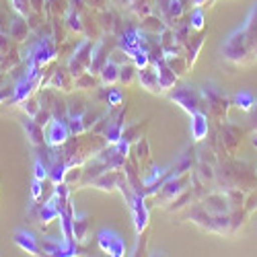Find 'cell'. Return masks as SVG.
Returning <instances> with one entry per match:
<instances>
[{
	"label": "cell",
	"instance_id": "6da1fadb",
	"mask_svg": "<svg viewBox=\"0 0 257 257\" xmlns=\"http://www.w3.org/2000/svg\"><path fill=\"white\" fill-rule=\"evenodd\" d=\"M249 46H251V41H249V35L243 29H237L228 39H226V44L222 48L224 52V58L230 60V62H241L245 60V56L249 54Z\"/></svg>",
	"mask_w": 257,
	"mask_h": 257
},
{
	"label": "cell",
	"instance_id": "7a4b0ae2",
	"mask_svg": "<svg viewBox=\"0 0 257 257\" xmlns=\"http://www.w3.org/2000/svg\"><path fill=\"white\" fill-rule=\"evenodd\" d=\"M93 52L95 50L91 46V41H87V39L74 50V54L68 62V70H70L72 76H80V74H84V70H89L91 60H93Z\"/></svg>",
	"mask_w": 257,
	"mask_h": 257
},
{
	"label": "cell",
	"instance_id": "3957f363",
	"mask_svg": "<svg viewBox=\"0 0 257 257\" xmlns=\"http://www.w3.org/2000/svg\"><path fill=\"white\" fill-rule=\"evenodd\" d=\"M70 136V130H68V121L66 119H60V117H54L48 125H46V144L48 146H62L64 142L68 140Z\"/></svg>",
	"mask_w": 257,
	"mask_h": 257
},
{
	"label": "cell",
	"instance_id": "277c9868",
	"mask_svg": "<svg viewBox=\"0 0 257 257\" xmlns=\"http://www.w3.org/2000/svg\"><path fill=\"white\" fill-rule=\"evenodd\" d=\"M171 99H173L175 103H179L187 113H194V111L200 109V95L191 87H181V89L173 91L171 93Z\"/></svg>",
	"mask_w": 257,
	"mask_h": 257
},
{
	"label": "cell",
	"instance_id": "5b68a950",
	"mask_svg": "<svg viewBox=\"0 0 257 257\" xmlns=\"http://www.w3.org/2000/svg\"><path fill=\"white\" fill-rule=\"evenodd\" d=\"M119 48H121L127 56H130V58H132L136 52H140V50H146V52H148V46H146V41H144V35H142L140 31H136V29L125 31V33L121 35Z\"/></svg>",
	"mask_w": 257,
	"mask_h": 257
},
{
	"label": "cell",
	"instance_id": "8992f818",
	"mask_svg": "<svg viewBox=\"0 0 257 257\" xmlns=\"http://www.w3.org/2000/svg\"><path fill=\"white\" fill-rule=\"evenodd\" d=\"M130 208H132V216H134V224H136V232H142L148 224V210L144 204L142 194H134L130 198Z\"/></svg>",
	"mask_w": 257,
	"mask_h": 257
},
{
	"label": "cell",
	"instance_id": "52a82bcc",
	"mask_svg": "<svg viewBox=\"0 0 257 257\" xmlns=\"http://www.w3.org/2000/svg\"><path fill=\"white\" fill-rule=\"evenodd\" d=\"M155 70H157V76H159V87H161V91H163V89H171V87H173V84L177 82V72L165 62V58H159V60L155 62Z\"/></svg>",
	"mask_w": 257,
	"mask_h": 257
},
{
	"label": "cell",
	"instance_id": "ba28073f",
	"mask_svg": "<svg viewBox=\"0 0 257 257\" xmlns=\"http://www.w3.org/2000/svg\"><path fill=\"white\" fill-rule=\"evenodd\" d=\"M56 58V50L48 44V41H41V44H37L33 50H31V60L37 64V66L44 68L48 62H52Z\"/></svg>",
	"mask_w": 257,
	"mask_h": 257
},
{
	"label": "cell",
	"instance_id": "9c48e42d",
	"mask_svg": "<svg viewBox=\"0 0 257 257\" xmlns=\"http://www.w3.org/2000/svg\"><path fill=\"white\" fill-rule=\"evenodd\" d=\"M23 127H25V132H27V138L33 146H41L46 142V132H44V125H39L33 117H27L23 119Z\"/></svg>",
	"mask_w": 257,
	"mask_h": 257
},
{
	"label": "cell",
	"instance_id": "30bf717a",
	"mask_svg": "<svg viewBox=\"0 0 257 257\" xmlns=\"http://www.w3.org/2000/svg\"><path fill=\"white\" fill-rule=\"evenodd\" d=\"M208 134V117L200 109L191 113V136L194 140H204Z\"/></svg>",
	"mask_w": 257,
	"mask_h": 257
},
{
	"label": "cell",
	"instance_id": "8fae6325",
	"mask_svg": "<svg viewBox=\"0 0 257 257\" xmlns=\"http://www.w3.org/2000/svg\"><path fill=\"white\" fill-rule=\"evenodd\" d=\"M15 243H17L21 249H23V251L31 253V255H37V251H39L37 239L33 237L31 232H27V230H17V232H15Z\"/></svg>",
	"mask_w": 257,
	"mask_h": 257
},
{
	"label": "cell",
	"instance_id": "7c38bea8",
	"mask_svg": "<svg viewBox=\"0 0 257 257\" xmlns=\"http://www.w3.org/2000/svg\"><path fill=\"white\" fill-rule=\"evenodd\" d=\"M138 80L144 89H148L151 93H159L161 87H159V76H157V70H151V68H140L138 70Z\"/></svg>",
	"mask_w": 257,
	"mask_h": 257
},
{
	"label": "cell",
	"instance_id": "4fadbf2b",
	"mask_svg": "<svg viewBox=\"0 0 257 257\" xmlns=\"http://www.w3.org/2000/svg\"><path fill=\"white\" fill-rule=\"evenodd\" d=\"M35 87H37V82H33L31 78H27V76H25V78H21V80L17 82L15 91H13L15 101H25V99H29Z\"/></svg>",
	"mask_w": 257,
	"mask_h": 257
},
{
	"label": "cell",
	"instance_id": "5bb4252c",
	"mask_svg": "<svg viewBox=\"0 0 257 257\" xmlns=\"http://www.w3.org/2000/svg\"><path fill=\"white\" fill-rule=\"evenodd\" d=\"M101 80L105 82V84H113V82H117L119 80V66L115 62H111V60H107L105 64H103V68H101Z\"/></svg>",
	"mask_w": 257,
	"mask_h": 257
},
{
	"label": "cell",
	"instance_id": "9a60e30c",
	"mask_svg": "<svg viewBox=\"0 0 257 257\" xmlns=\"http://www.w3.org/2000/svg\"><path fill=\"white\" fill-rule=\"evenodd\" d=\"M66 173H68V165H64V163H54L52 167H50V179H52V183L54 185H58V183H62L64 179H66Z\"/></svg>",
	"mask_w": 257,
	"mask_h": 257
},
{
	"label": "cell",
	"instance_id": "2e32d148",
	"mask_svg": "<svg viewBox=\"0 0 257 257\" xmlns=\"http://www.w3.org/2000/svg\"><path fill=\"white\" fill-rule=\"evenodd\" d=\"M234 105L241 107L243 111H251L253 107H255V97L249 91H241V93L234 95Z\"/></svg>",
	"mask_w": 257,
	"mask_h": 257
},
{
	"label": "cell",
	"instance_id": "e0dca14e",
	"mask_svg": "<svg viewBox=\"0 0 257 257\" xmlns=\"http://www.w3.org/2000/svg\"><path fill=\"white\" fill-rule=\"evenodd\" d=\"M39 218L44 220V222H52V220L60 218V210H58V206H54L52 202L44 204V208H41V212H39Z\"/></svg>",
	"mask_w": 257,
	"mask_h": 257
},
{
	"label": "cell",
	"instance_id": "ac0fdd59",
	"mask_svg": "<svg viewBox=\"0 0 257 257\" xmlns=\"http://www.w3.org/2000/svg\"><path fill=\"white\" fill-rule=\"evenodd\" d=\"M87 230H89V220H87V216H74V239L82 241L84 234H87Z\"/></svg>",
	"mask_w": 257,
	"mask_h": 257
},
{
	"label": "cell",
	"instance_id": "d6986e66",
	"mask_svg": "<svg viewBox=\"0 0 257 257\" xmlns=\"http://www.w3.org/2000/svg\"><path fill=\"white\" fill-rule=\"evenodd\" d=\"M113 237H115V232H109V230H101V232L97 234V245H99V249H101V251H105V253H109Z\"/></svg>",
	"mask_w": 257,
	"mask_h": 257
},
{
	"label": "cell",
	"instance_id": "ffe728a7",
	"mask_svg": "<svg viewBox=\"0 0 257 257\" xmlns=\"http://www.w3.org/2000/svg\"><path fill=\"white\" fill-rule=\"evenodd\" d=\"M68 130H70V134H82L87 130L84 117L82 115H68Z\"/></svg>",
	"mask_w": 257,
	"mask_h": 257
},
{
	"label": "cell",
	"instance_id": "44dd1931",
	"mask_svg": "<svg viewBox=\"0 0 257 257\" xmlns=\"http://www.w3.org/2000/svg\"><path fill=\"white\" fill-rule=\"evenodd\" d=\"M52 87H56V89H64V91H70L68 74L64 72V70H56V72H54V78H52Z\"/></svg>",
	"mask_w": 257,
	"mask_h": 257
},
{
	"label": "cell",
	"instance_id": "7402d4cb",
	"mask_svg": "<svg viewBox=\"0 0 257 257\" xmlns=\"http://www.w3.org/2000/svg\"><path fill=\"white\" fill-rule=\"evenodd\" d=\"M181 189H183V181H169L165 187H163V198L167 200H173L177 194H181Z\"/></svg>",
	"mask_w": 257,
	"mask_h": 257
},
{
	"label": "cell",
	"instance_id": "603a6c76",
	"mask_svg": "<svg viewBox=\"0 0 257 257\" xmlns=\"http://www.w3.org/2000/svg\"><path fill=\"white\" fill-rule=\"evenodd\" d=\"M204 23H206L204 11H202L200 7H196L194 11H191V17H189V27H191V29H196V31H200V29L204 27Z\"/></svg>",
	"mask_w": 257,
	"mask_h": 257
},
{
	"label": "cell",
	"instance_id": "cb8c5ba5",
	"mask_svg": "<svg viewBox=\"0 0 257 257\" xmlns=\"http://www.w3.org/2000/svg\"><path fill=\"white\" fill-rule=\"evenodd\" d=\"M115 183H117L115 173H101V177L95 181V185L101 189H111V187H115Z\"/></svg>",
	"mask_w": 257,
	"mask_h": 257
},
{
	"label": "cell",
	"instance_id": "d4e9b609",
	"mask_svg": "<svg viewBox=\"0 0 257 257\" xmlns=\"http://www.w3.org/2000/svg\"><path fill=\"white\" fill-rule=\"evenodd\" d=\"M132 62H134V66L140 70V68H146L148 64H151V54H148L146 50H140L132 56Z\"/></svg>",
	"mask_w": 257,
	"mask_h": 257
},
{
	"label": "cell",
	"instance_id": "484cf974",
	"mask_svg": "<svg viewBox=\"0 0 257 257\" xmlns=\"http://www.w3.org/2000/svg\"><path fill=\"white\" fill-rule=\"evenodd\" d=\"M109 253L113 255V257H121L123 253H125V243L121 241V237L115 232V237H113V241H111V249H109Z\"/></svg>",
	"mask_w": 257,
	"mask_h": 257
},
{
	"label": "cell",
	"instance_id": "4316f807",
	"mask_svg": "<svg viewBox=\"0 0 257 257\" xmlns=\"http://www.w3.org/2000/svg\"><path fill=\"white\" fill-rule=\"evenodd\" d=\"M144 29H148V31H153L155 35H159V33H163L165 31V27L161 25V21L159 19H155V17H148L146 21H144V25H142Z\"/></svg>",
	"mask_w": 257,
	"mask_h": 257
},
{
	"label": "cell",
	"instance_id": "83f0119b",
	"mask_svg": "<svg viewBox=\"0 0 257 257\" xmlns=\"http://www.w3.org/2000/svg\"><path fill=\"white\" fill-rule=\"evenodd\" d=\"M33 175H35V179L44 181V179L50 175V167H48L46 163H41V161H35V165H33Z\"/></svg>",
	"mask_w": 257,
	"mask_h": 257
},
{
	"label": "cell",
	"instance_id": "f1b7e54d",
	"mask_svg": "<svg viewBox=\"0 0 257 257\" xmlns=\"http://www.w3.org/2000/svg\"><path fill=\"white\" fill-rule=\"evenodd\" d=\"M138 68L136 66H125V64H123V66H119V80L121 82H132V78H134V74H138L136 72Z\"/></svg>",
	"mask_w": 257,
	"mask_h": 257
},
{
	"label": "cell",
	"instance_id": "f546056e",
	"mask_svg": "<svg viewBox=\"0 0 257 257\" xmlns=\"http://www.w3.org/2000/svg\"><path fill=\"white\" fill-rule=\"evenodd\" d=\"M33 119H35L39 125H44V127H46L54 117H52V111L48 109V107H44V109H39V111L35 113V117H33Z\"/></svg>",
	"mask_w": 257,
	"mask_h": 257
},
{
	"label": "cell",
	"instance_id": "4dcf8cb0",
	"mask_svg": "<svg viewBox=\"0 0 257 257\" xmlns=\"http://www.w3.org/2000/svg\"><path fill=\"white\" fill-rule=\"evenodd\" d=\"M23 109H25V113L29 115V117H35V113L41 109V105L35 101V99H25V105H23Z\"/></svg>",
	"mask_w": 257,
	"mask_h": 257
},
{
	"label": "cell",
	"instance_id": "1f68e13d",
	"mask_svg": "<svg viewBox=\"0 0 257 257\" xmlns=\"http://www.w3.org/2000/svg\"><path fill=\"white\" fill-rule=\"evenodd\" d=\"M181 13H183V0H169V15L177 19Z\"/></svg>",
	"mask_w": 257,
	"mask_h": 257
},
{
	"label": "cell",
	"instance_id": "d6a6232c",
	"mask_svg": "<svg viewBox=\"0 0 257 257\" xmlns=\"http://www.w3.org/2000/svg\"><path fill=\"white\" fill-rule=\"evenodd\" d=\"M68 27L72 29V31H82V23H80V17L74 13V11H70L68 13Z\"/></svg>",
	"mask_w": 257,
	"mask_h": 257
},
{
	"label": "cell",
	"instance_id": "836d02e7",
	"mask_svg": "<svg viewBox=\"0 0 257 257\" xmlns=\"http://www.w3.org/2000/svg\"><path fill=\"white\" fill-rule=\"evenodd\" d=\"M165 173H167L165 169H153V175L144 177V185H155V183H157V179H161Z\"/></svg>",
	"mask_w": 257,
	"mask_h": 257
},
{
	"label": "cell",
	"instance_id": "e575fe53",
	"mask_svg": "<svg viewBox=\"0 0 257 257\" xmlns=\"http://www.w3.org/2000/svg\"><path fill=\"white\" fill-rule=\"evenodd\" d=\"M41 191H44V181H41V179H33V183H31V198L33 200H39L41 198Z\"/></svg>",
	"mask_w": 257,
	"mask_h": 257
},
{
	"label": "cell",
	"instance_id": "d590c367",
	"mask_svg": "<svg viewBox=\"0 0 257 257\" xmlns=\"http://www.w3.org/2000/svg\"><path fill=\"white\" fill-rule=\"evenodd\" d=\"M107 103L109 105H121V93L119 91H109V95H107Z\"/></svg>",
	"mask_w": 257,
	"mask_h": 257
},
{
	"label": "cell",
	"instance_id": "8d00e7d4",
	"mask_svg": "<svg viewBox=\"0 0 257 257\" xmlns=\"http://www.w3.org/2000/svg\"><path fill=\"white\" fill-rule=\"evenodd\" d=\"M25 33H27L25 23H21V21H17V23H15V31H13V35H15L17 39H21V37H23Z\"/></svg>",
	"mask_w": 257,
	"mask_h": 257
},
{
	"label": "cell",
	"instance_id": "74e56055",
	"mask_svg": "<svg viewBox=\"0 0 257 257\" xmlns=\"http://www.w3.org/2000/svg\"><path fill=\"white\" fill-rule=\"evenodd\" d=\"M146 153H148V144H146V140H140V142H138V157H140V159H142V157H148Z\"/></svg>",
	"mask_w": 257,
	"mask_h": 257
},
{
	"label": "cell",
	"instance_id": "f35d334b",
	"mask_svg": "<svg viewBox=\"0 0 257 257\" xmlns=\"http://www.w3.org/2000/svg\"><path fill=\"white\" fill-rule=\"evenodd\" d=\"M191 3H194L196 7H202V5H206V3H208V0H191Z\"/></svg>",
	"mask_w": 257,
	"mask_h": 257
},
{
	"label": "cell",
	"instance_id": "ab89813d",
	"mask_svg": "<svg viewBox=\"0 0 257 257\" xmlns=\"http://www.w3.org/2000/svg\"><path fill=\"white\" fill-rule=\"evenodd\" d=\"M7 97H9V93H7V91H0V103H3Z\"/></svg>",
	"mask_w": 257,
	"mask_h": 257
}]
</instances>
